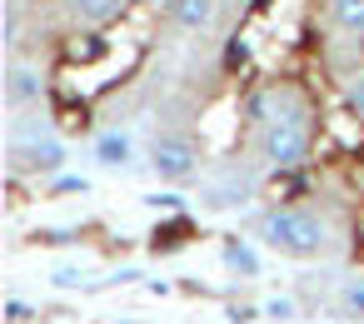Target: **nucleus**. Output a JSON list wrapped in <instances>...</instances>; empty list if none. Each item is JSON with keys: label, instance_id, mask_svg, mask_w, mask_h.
Listing matches in <instances>:
<instances>
[{"label": "nucleus", "instance_id": "f257e3e1", "mask_svg": "<svg viewBox=\"0 0 364 324\" xmlns=\"http://www.w3.org/2000/svg\"><path fill=\"white\" fill-rule=\"evenodd\" d=\"M264 244L279 249V254H294V259H309L324 249V225L304 210H269L264 215Z\"/></svg>", "mask_w": 364, "mask_h": 324}, {"label": "nucleus", "instance_id": "f03ea898", "mask_svg": "<svg viewBox=\"0 0 364 324\" xmlns=\"http://www.w3.org/2000/svg\"><path fill=\"white\" fill-rule=\"evenodd\" d=\"M259 155L274 165V170H299L309 160V130L299 115H284V120H269L264 135H259Z\"/></svg>", "mask_w": 364, "mask_h": 324}, {"label": "nucleus", "instance_id": "7ed1b4c3", "mask_svg": "<svg viewBox=\"0 0 364 324\" xmlns=\"http://www.w3.org/2000/svg\"><path fill=\"white\" fill-rule=\"evenodd\" d=\"M195 165H200V150H195V140H185V135H165V140H155V150H150V170L160 175V180H190L195 175Z\"/></svg>", "mask_w": 364, "mask_h": 324}, {"label": "nucleus", "instance_id": "20e7f679", "mask_svg": "<svg viewBox=\"0 0 364 324\" xmlns=\"http://www.w3.org/2000/svg\"><path fill=\"white\" fill-rule=\"evenodd\" d=\"M65 160H70V150L55 135H36V140H26L16 150V170H31V175H60Z\"/></svg>", "mask_w": 364, "mask_h": 324}, {"label": "nucleus", "instance_id": "39448f33", "mask_svg": "<svg viewBox=\"0 0 364 324\" xmlns=\"http://www.w3.org/2000/svg\"><path fill=\"white\" fill-rule=\"evenodd\" d=\"M6 100H11V105H36V100H46L41 70H36V65H11V70H6Z\"/></svg>", "mask_w": 364, "mask_h": 324}, {"label": "nucleus", "instance_id": "423d86ee", "mask_svg": "<svg viewBox=\"0 0 364 324\" xmlns=\"http://www.w3.org/2000/svg\"><path fill=\"white\" fill-rule=\"evenodd\" d=\"M70 11H75V21L105 31V26H120V21H125L130 0H70Z\"/></svg>", "mask_w": 364, "mask_h": 324}, {"label": "nucleus", "instance_id": "0eeeda50", "mask_svg": "<svg viewBox=\"0 0 364 324\" xmlns=\"http://www.w3.org/2000/svg\"><path fill=\"white\" fill-rule=\"evenodd\" d=\"M95 160H100L105 170H125V165L135 160V140H130L125 130H105V135L95 140Z\"/></svg>", "mask_w": 364, "mask_h": 324}, {"label": "nucleus", "instance_id": "6e6552de", "mask_svg": "<svg viewBox=\"0 0 364 324\" xmlns=\"http://www.w3.org/2000/svg\"><path fill=\"white\" fill-rule=\"evenodd\" d=\"M180 31H205L215 21V0H170V11H165Z\"/></svg>", "mask_w": 364, "mask_h": 324}, {"label": "nucleus", "instance_id": "1a4fd4ad", "mask_svg": "<svg viewBox=\"0 0 364 324\" xmlns=\"http://www.w3.org/2000/svg\"><path fill=\"white\" fill-rule=\"evenodd\" d=\"M329 21L344 36H364V0H329Z\"/></svg>", "mask_w": 364, "mask_h": 324}, {"label": "nucleus", "instance_id": "9d476101", "mask_svg": "<svg viewBox=\"0 0 364 324\" xmlns=\"http://www.w3.org/2000/svg\"><path fill=\"white\" fill-rule=\"evenodd\" d=\"M240 115V105L235 100H220L215 110H210V120H205V140L215 145V150H225V140H230V120Z\"/></svg>", "mask_w": 364, "mask_h": 324}, {"label": "nucleus", "instance_id": "9b49d317", "mask_svg": "<svg viewBox=\"0 0 364 324\" xmlns=\"http://www.w3.org/2000/svg\"><path fill=\"white\" fill-rule=\"evenodd\" d=\"M225 264H230L235 274H245V279H255V274H259V254L250 249V239H235V234L225 239Z\"/></svg>", "mask_w": 364, "mask_h": 324}, {"label": "nucleus", "instance_id": "f8f14e48", "mask_svg": "<svg viewBox=\"0 0 364 324\" xmlns=\"http://www.w3.org/2000/svg\"><path fill=\"white\" fill-rule=\"evenodd\" d=\"M245 195H250V185H245V180H225V185H210L200 200H205V205H215V210H230V205H245Z\"/></svg>", "mask_w": 364, "mask_h": 324}, {"label": "nucleus", "instance_id": "ddd939ff", "mask_svg": "<svg viewBox=\"0 0 364 324\" xmlns=\"http://www.w3.org/2000/svg\"><path fill=\"white\" fill-rule=\"evenodd\" d=\"M185 234H190V225L180 220V225H160L155 230V249H180L185 244Z\"/></svg>", "mask_w": 364, "mask_h": 324}, {"label": "nucleus", "instance_id": "4468645a", "mask_svg": "<svg viewBox=\"0 0 364 324\" xmlns=\"http://www.w3.org/2000/svg\"><path fill=\"white\" fill-rule=\"evenodd\" d=\"M60 125H65V130H85V125H90L85 105H80V110H75V105H60Z\"/></svg>", "mask_w": 364, "mask_h": 324}, {"label": "nucleus", "instance_id": "2eb2a0df", "mask_svg": "<svg viewBox=\"0 0 364 324\" xmlns=\"http://www.w3.org/2000/svg\"><path fill=\"white\" fill-rule=\"evenodd\" d=\"M31 319V304L26 299H6V324H26Z\"/></svg>", "mask_w": 364, "mask_h": 324}, {"label": "nucleus", "instance_id": "dca6fc26", "mask_svg": "<svg viewBox=\"0 0 364 324\" xmlns=\"http://www.w3.org/2000/svg\"><path fill=\"white\" fill-rule=\"evenodd\" d=\"M349 110L364 120V75H354V80H349Z\"/></svg>", "mask_w": 364, "mask_h": 324}, {"label": "nucleus", "instance_id": "f3484780", "mask_svg": "<svg viewBox=\"0 0 364 324\" xmlns=\"http://www.w3.org/2000/svg\"><path fill=\"white\" fill-rule=\"evenodd\" d=\"M80 279H85V274H80V269H55V284H60V289H75V284H80Z\"/></svg>", "mask_w": 364, "mask_h": 324}, {"label": "nucleus", "instance_id": "a211bd4d", "mask_svg": "<svg viewBox=\"0 0 364 324\" xmlns=\"http://www.w3.org/2000/svg\"><path fill=\"white\" fill-rule=\"evenodd\" d=\"M264 314H274V319H289V314H294V304H289V299H269V304H264Z\"/></svg>", "mask_w": 364, "mask_h": 324}, {"label": "nucleus", "instance_id": "6ab92c4d", "mask_svg": "<svg viewBox=\"0 0 364 324\" xmlns=\"http://www.w3.org/2000/svg\"><path fill=\"white\" fill-rule=\"evenodd\" d=\"M255 314H259V309H250V304H230V319H235V324H250Z\"/></svg>", "mask_w": 364, "mask_h": 324}, {"label": "nucleus", "instance_id": "aec40b11", "mask_svg": "<svg viewBox=\"0 0 364 324\" xmlns=\"http://www.w3.org/2000/svg\"><path fill=\"white\" fill-rule=\"evenodd\" d=\"M349 309H354V314L364 319V289H349Z\"/></svg>", "mask_w": 364, "mask_h": 324}, {"label": "nucleus", "instance_id": "412c9836", "mask_svg": "<svg viewBox=\"0 0 364 324\" xmlns=\"http://www.w3.org/2000/svg\"><path fill=\"white\" fill-rule=\"evenodd\" d=\"M145 11H170V0H140Z\"/></svg>", "mask_w": 364, "mask_h": 324}]
</instances>
